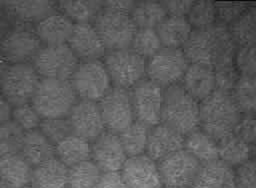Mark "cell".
<instances>
[{
	"instance_id": "6da1fadb",
	"label": "cell",
	"mask_w": 256,
	"mask_h": 188,
	"mask_svg": "<svg viewBox=\"0 0 256 188\" xmlns=\"http://www.w3.org/2000/svg\"><path fill=\"white\" fill-rule=\"evenodd\" d=\"M237 48L229 28L216 22L206 28L194 29L182 49L189 63L215 69L234 63Z\"/></svg>"
},
{
	"instance_id": "7a4b0ae2",
	"label": "cell",
	"mask_w": 256,
	"mask_h": 188,
	"mask_svg": "<svg viewBox=\"0 0 256 188\" xmlns=\"http://www.w3.org/2000/svg\"><path fill=\"white\" fill-rule=\"evenodd\" d=\"M200 129L217 142L233 134L241 113L231 94L213 92L200 102Z\"/></svg>"
},
{
	"instance_id": "3957f363",
	"label": "cell",
	"mask_w": 256,
	"mask_h": 188,
	"mask_svg": "<svg viewBox=\"0 0 256 188\" xmlns=\"http://www.w3.org/2000/svg\"><path fill=\"white\" fill-rule=\"evenodd\" d=\"M179 84L164 89L161 123L186 136L200 128V106Z\"/></svg>"
},
{
	"instance_id": "277c9868",
	"label": "cell",
	"mask_w": 256,
	"mask_h": 188,
	"mask_svg": "<svg viewBox=\"0 0 256 188\" xmlns=\"http://www.w3.org/2000/svg\"><path fill=\"white\" fill-rule=\"evenodd\" d=\"M78 100L69 80L41 78L31 100L42 119L64 118Z\"/></svg>"
},
{
	"instance_id": "5b68a950",
	"label": "cell",
	"mask_w": 256,
	"mask_h": 188,
	"mask_svg": "<svg viewBox=\"0 0 256 188\" xmlns=\"http://www.w3.org/2000/svg\"><path fill=\"white\" fill-rule=\"evenodd\" d=\"M113 87L130 90L146 75V59L130 47L106 51L102 59Z\"/></svg>"
},
{
	"instance_id": "8992f818",
	"label": "cell",
	"mask_w": 256,
	"mask_h": 188,
	"mask_svg": "<svg viewBox=\"0 0 256 188\" xmlns=\"http://www.w3.org/2000/svg\"><path fill=\"white\" fill-rule=\"evenodd\" d=\"M69 82L80 100L100 101L113 87L101 59L80 61Z\"/></svg>"
},
{
	"instance_id": "52a82bcc",
	"label": "cell",
	"mask_w": 256,
	"mask_h": 188,
	"mask_svg": "<svg viewBox=\"0 0 256 188\" xmlns=\"http://www.w3.org/2000/svg\"><path fill=\"white\" fill-rule=\"evenodd\" d=\"M43 47L34 25L13 22L0 41V52L9 64L32 63Z\"/></svg>"
},
{
	"instance_id": "ba28073f",
	"label": "cell",
	"mask_w": 256,
	"mask_h": 188,
	"mask_svg": "<svg viewBox=\"0 0 256 188\" xmlns=\"http://www.w3.org/2000/svg\"><path fill=\"white\" fill-rule=\"evenodd\" d=\"M93 25L106 51L129 48L137 30L130 14L110 10L104 6Z\"/></svg>"
},
{
	"instance_id": "9c48e42d",
	"label": "cell",
	"mask_w": 256,
	"mask_h": 188,
	"mask_svg": "<svg viewBox=\"0 0 256 188\" xmlns=\"http://www.w3.org/2000/svg\"><path fill=\"white\" fill-rule=\"evenodd\" d=\"M41 77L32 63L10 64L0 83V93L12 107L31 103Z\"/></svg>"
},
{
	"instance_id": "30bf717a",
	"label": "cell",
	"mask_w": 256,
	"mask_h": 188,
	"mask_svg": "<svg viewBox=\"0 0 256 188\" xmlns=\"http://www.w3.org/2000/svg\"><path fill=\"white\" fill-rule=\"evenodd\" d=\"M182 48L162 47L146 63V76L162 88L179 84L189 66Z\"/></svg>"
},
{
	"instance_id": "8fae6325",
	"label": "cell",
	"mask_w": 256,
	"mask_h": 188,
	"mask_svg": "<svg viewBox=\"0 0 256 188\" xmlns=\"http://www.w3.org/2000/svg\"><path fill=\"white\" fill-rule=\"evenodd\" d=\"M79 62L69 46L62 44L43 46L32 65L41 78L69 80Z\"/></svg>"
},
{
	"instance_id": "7c38bea8",
	"label": "cell",
	"mask_w": 256,
	"mask_h": 188,
	"mask_svg": "<svg viewBox=\"0 0 256 188\" xmlns=\"http://www.w3.org/2000/svg\"><path fill=\"white\" fill-rule=\"evenodd\" d=\"M135 121L148 127L161 123L164 88L147 77L130 89Z\"/></svg>"
},
{
	"instance_id": "4fadbf2b",
	"label": "cell",
	"mask_w": 256,
	"mask_h": 188,
	"mask_svg": "<svg viewBox=\"0 0 256 188\" xmlns=\"http://www.w3.org/2000/svg\"><path fill=\"white\" fill-rule=\"evenodd\" d=\"M97 103L106 131L119 134L135 121L130 90L112 87Z\"/></svg>"
},
{
	"instance_id": "5bb4252c",
	"label": "cell",
	"mask_w": 256,
	"mask_h": 188,
	"mask_svg": "<svg viewBox=\"0 0 256 188\" xmlns=\"http://www.w3.org/2000/svg\"><path fill=\"white\" fill-rule=\"evenodd\" d=\"M162 184L190 188L201 163L184 148L157 162Z\"/></svg>"
},
{
	"instance_id": "9a60e30c",
	"label": "cell",
	"mask_w": 256,
	"mask_h": 188,
	"mask_svg": "<svg viewBox=\"0 0 256 188\" xmlns=\"http://www.w3.org/2000/svg\"><path fill=\"white\" fill-rule=\"evenodd\" d=\"M127 158L116 133L105 130L91 142V160L103 174L119 173Z\"/></svg>"
},
{
	"instance_id": "2e32d148",
	"label": "cell",
	"mask_w": 256,
	"mask_h": 188,
	"mask_svg": "<svg viewBox=\"0 0 256 188\" xmlns=\"http://www.w3.org/2000/svg\"><path fill=\"white\" fill-rule=\"evenodd\" d=\"M119 174L127 188H161L163 186L157 162L146 153L128 157Z\"/></svg>"
},
{
	"instance_id": "e0dca14e",
	"label": "cell",
	"mask_w": 256,
	"mask_h": 188,
	"mask_svg": "<svg viewBox=\"0 0 256 188\" xmlns=\"http://www.w3.org/2000/svg\"><path fill=\"white\" fill-rule=\"evenodd\" d=\"M74 135L90 143L104 131V123L97 102L78 99L67 116Z\"/></svg>"
},
{
	"instance_id": "ac0fdd59",
	"label": "cell",
	"mask_w": 256,
	"mask_h": 188,
	"mask_svg": "<svg viewBox=\"0 0 256 188\" xmlns=\"http://www.w3.org/2000/svg\"><path fill=\"white\" fill-rule=\"evenodd\" d=\"M67 45L79 61L100 59L106 53L103 42L91 23L74 24Z\"/></svg>"
},
{
	"instance_id": "d6986e66",
	"label": "cell",
	"mask_w": 256,
	"mask_h": 188,
	"mask_svg": "<svg viewBox=\"0 0 256 188\" xmlns=\"http://www.w3.org/2000/svg\"><path fill=\"white\" fill-rule=\"evenodd\" d=\"M184 139V135L163 123H159L149 129L146 154L158 162L183 149Z\"/></svg>"
},
{
	"instance_id": "ffe728a7",
	"label": "cell",
	"mask_w": 256,
	"mask_h": 188,
	"mask_svg": "<svg viewBox=\"0 0 256 188\" xmlns=\"http://www.w3.org/2000/svg\"><path fill=\"white\" fill-rule=\"evenodd\" d=\"M180 85L200 103L216 91L214 69L205 65L190 63Z\"/></svg>"
},
{
	"instance_id": "44dd1931",
	"label": "cell",
	"mask_w": 256,
	"mask_h": 188,
	"mask_svg": "<svg viewBox=\"0 0 256 188\" xmlns=\"http://www.w3.org/2000/svg\"><path fill=\"white\" fill-rule=\"evenodd\" d=\"M74 23L63 13L55 11L34 24L37 36L43 46L67 44Z\"/></svg>"
},
{
	"instance_id": "7402d4cb",
	"label": "cell",
	"mask_w": 256,
	"mask_h": 188,
	"mask_svg": "<svg viewBox=\"0 0 256 188\" xmlns=\"http://www.w3.org/2000/svg\"><path fill=\"white\" fill-rule=\"evenodd\" d=\"M190 188H237L235 169L221 160L202 164Z\"/></svg>"
},
{
	"instance_id": "603a6c76",
	"label": "cell",
	"mask_w": 256,
	"mask_h": 188,
	"mask_svg": "<svg viewBox=\"0 0 256 188\" xmlns=\"http://www.w3.org/2000/svg\"><path fill=\"white\" fill-rule=\"evenodd\" d=\"M2 6L13 22L32 25L57 11L56 3L51 1H9Z\"/></svg>"
},
{
	"instance_id": "cb8c5ba5",
	"label": "cell",
	"mask_w": 256,
	"mask_h": 188,
	"mask_svg": "<svg viewBox=\"0 0 256 188\" xmlns=\"http://www.w3.org/2000/svg\"><path fill=\"white\" fill-rule=\"evenodd\" d=\"M32 188H68V167L53 157L32 168Z\"/></svg>"
},
{
	"instance_id": "d4e9b609",
	"label": "cell",
	"mask_w": 256,
	"mask_h": 188,
	"mask_svg": "<svg viewBox=\"0 0 256 188\" xmlns=\"http://www.w3.org/2000/svg\"><path fill=\"white\" fill-rule=\"evenodd\" d=\"M193 30L187 17L173 15H168L156 27L162 47L165 48H183Z\"/></svg>"
},
{
	"instance_id": "484cf974",
	"label": "cell",
	"mask_w": 256,
	"mask_h": 188,
	"mask_svg": "<svg viewBox=\"0 0 256 188\" xmlns=\"http://www.w3.org/2000/svg\"><path fill=\"white\" fill-rule=\"evenodd\" d=\"M32 168L20 153L0 156V179L9 188L30 186Z\"/></svg>"
},
{
	"instance_id": "4316f807",
	"label": "cell",
	"mask_w": 256,
	"mask_h": 188,
	"mask_svg": "<svg viewBox=\"0 0 256 188\" xmlns=\"http://www.w3.org/2000/svg\"><path fill=\"white\" fill-rule=\"evenodd\" d=\"M20 154L34 167L55 157V146L38 128L25 132Z\"/></svg>"
},
{
	"instance_id": "83f0119b",
	"label": "cell",
	"mask_w": 256,
	"mask_h": 188,
	"mask_svg": "<svg viewBox=\"0 0 256 188\" xmlns=\"http://www.w3.org/2000/svg\"><path fill=\"white\" fill-rule=\"evenodd\" d=\"M55 157L68 168L91 159V143L74 134L55 145Z\"/></svg>"
},
{
	"instance_id": "f1b7e54d",
	"label": "cell",
	"mask_w": 256,
	"mask_h": 188,
	"mask_svg": "<svg viewBox=\"0 0 256 188\" xmlns=\"http://www.w3.org/2000/svg\"><path fill=\"white\" fill-rule=\"evenodd\" d=\"M184 149L201 164L219 160L218 142L200 128L185 136Z\"/></svg>"
},
{
	"instance_id": "f546056e",
	"label": "cell",
	"mask_w": 256,
	"mask_h": 188,
	"mask_svg": "<svg viewBox=\"0 0 256 188\" xmlns=\"http://www.w3.org/2000/svg\"><path fill=\"white\" fill-rule=\"evenodd\" d=\"M57 11L67 16L74 24L91 23L101 12L103 2L101 1H58Z\"/></svg>"
},
{
	"instance_id": "4dcf8cb0",
	"label": "cell",
	"mask_w": 256,
	"mask_h": 188,
	"mask_svg": "<svg viewBox=\"0 0 256 188\" xmlns=\"http://www.w3.org/2000/svg\"><path fill=\"white\" fill-rule=\"evenodd\" d=\"M219 160L232 168H237L251 159L250 145L231 134L218 141Z\"/></svg>"
},
{
	"instance_id": "1f68e13d",
	"label": "cell",
	"mask_w": 256,
	"mask_h": 188,
	"mask_svg": "<svg viewBox=\"0 0 256 188\" xmlns=\"http://www.w3.org/2000/svg\"><path fill=\"white\" fill-rule=\"evenodd\" d=\"M137 28L156 27L168 16L166 8L159 1H138L130 13Z\"/></svg>"
},
{
	"instance_id": "d6a6232c",
	"label": "cell",
	"mask_w": 256,
	"mask_h": 188,
	"mask_svg": "<svg viewBox=\"0 0 256 188\" xmlns=\"http://www.w3.org/2000/svg\"><path fill=\"white\" fill-rule=\"evenodd\" d=\"M228 28L237 46L256 43V3L248 4L246 11Z\"/></svg>"
},
{
	"instance_id": "836d02e7",
	"label": "cell",
	"mask_w": 256,
	"mask_h": 188,
	"mask_svg": "<svg viewBox=\"0 0 256 188\" xmlns=\"http://www.w3.org/2000/svg\"><path fill=\"white\" fill-rule=\"evenodd\" d=\"M150 127L134 121L127 129L119 133V138L127 157L146 153Z\"/></svg>"
},
{
	"instance_id": "e575fe53",
	"label": "cell",
	"mask_w": 256,
	"mask_h": 188,
	"mask_svg": "<svg viewBox=\"0 0 256 188\" xmlns=\"http://www.w3.org/2000/svg\"><path fill=\"white\" fill-rule=\"evenodd\" d=\"M231 96L241 114L256 115V78L240 75Z\"/></svg>"
},
{
	"instance_id": "d590c367",
	"label": "cell",
	"mask_w": 256,
	"mask_h": 188,
	"mask_svg": "<svg viewBox=\"0 0 256 188\" xmlns=\"http://www.w3.org/2000/svg\"><path fill=\"white\" fill-rule=\"evenodd\" d=\"M102 172L90 159L68 168V188H93Z\"/></svg>"
},
{
	"instance_id": "8d00e7d4",
	"label": "cell",
	"mask_w": 256,
	"mask_h": 188,
	"mask_svg": "<svg viewBox=\"0 0 256 188\" xmlns=\"http://www.w3.org/2000/svg\"><path fill=\"white\" fill-rule=\"evenodd\" d=\"M130 48L147 60L162 48V44L156 29L137 28Z\"/></svg>"
},
{
	"instance_id": "74e56055",
	"label": "cell",
	"mask_w": 256,
	"mask_h": 188,
	"mask_svg": "<svg viewBox=\"0 0 256 188\" xmlns=\"http://www.w3.org/2000/svg\"><path fill=\"white\" fill-rule=\"evenodd\" d=\"M25 131L12 120L0 125V156L21 151Z\"/></svg>"
},
{
	"instance_id": "f35d334b",
	"label": "cell",
	"mask_w": 256,
	"mask_h": 188,
	"mask_svg": "<svg viewBox=\"0 0 256 188\" xmlns=\"http://www.w3.org/2000/svg\"><path fill=\"white\" fill-rule=\"evenodd\" d=\"M186 17L193 29L209 27L217 22L215 3L213 1H194Z\"/></svg>"
},
{
	"instance_id": "ab89813d",
	"label": "cell",
	"mask_w": 256,
	"mask_h": 188,
	"mask_svg": "<svg viewBox=\"0 0 256 188\" xmlns=\"http://www.w3.org/2000/svg\"><path fill=\"white\" fill-rule=\"evenodd\" d=\"M39 130L54 146L66 137L73 134L70 122L67 117L42 119Z\"/></svg>"
},
{
	"instance_id": "60d3db41",
	"label": "cell",
	"mask_w": 256,
	"mask_h": 188,
	"mask_svg": "<svg viewBox=\"0 0 256 188\" xmlns=\"http://www.w3.org/2000/svg\"><path fill=\"white\" fill-rule=\"evenodd\" d=\"M11 120L15 122L23 131L38 129L42 118L37 113L31 103L15 106L12 109Z\"/></svg>"
},
{
	"instance_id": "b9f144b4",
	"label": "cell",
	"mask_w": 256,
	"mask_h": 188,
	"mask_svg": "<svg viewBox=\"0 0 256 188\" xmlns=\"http://www.w3.org/2000/svg\"><path fill=\"white\" fill-rule=\"evenodd\" d=\"M234 63L240 75L256 78V43L238 46Z\"/></svg>"
},
{
	"instance_id": "7bdbcfd3",
	"label": "cell",
	"mask_w": 256,
	"mask_h": 188,
	"mask_svg": "<svg viewBox=\"0 0 256 188\" xmlns=\"http://www.w3.org/2000/svg\"><path fill=\"white\" fill-rule=\"evenodd\" d=\"M216 90L231 94L237 81L240 78V73L235 66V63L222 65L214 69Z\"/></svg>"
},
{
	"instance_id": "ee69618b",
	"label": "cell",
	"mask_w": 256,
	"mask_h": 188,
	"mask_svg": "<svg viewBox=\"0 0 256 188\" xmlns=\"http://www.w3.org/2000/svg\"><path fill=\"white\" fill-rule=\"evenodd\" d=\"M217 22L229 27L234 23L247 9L246 3H215Z\"/></svg>"
},
{
	"instance_id": "f6af8a7d",
	"label": "cell",
	"mask_w": 256,
	"mask_h": 188,
	"mask_svg": "<svg viewBox=\"0 0 256 188\" xmlns=\"http://www.w3.org/2000/svg\"><path fill=\"white\" fill-rule=\"evenodd\" d=\"M233 134L249 145L254 143L256 141V115L242 114Z\"/></svg>"
},
{
	"instance_id": "bcb514c9",
	"label": "cell",
	"mask_w": 256,
	"mask_h": 188,
	"mask_svg": "<svg viewBox=\"0 0 256 188\" xmlns=\"http://www.w3.org/2000/svg\"><path fill=\"white\" fill-rule=\"evenodd\" d=\"M237 188H256V160L250 159L235 169Z\"/></svg>"
},
{
	"instance_id": "7dc6e473",
	"label": "cell",
	"mask_w": 256,
	"mask_h": 188,
	"mask_svg": "<svg viewBox=\"0 0 256 188\" xmlns=\"http://www.w3.org/2000/svg\"><path fill=\"white\" fill-rule=\"evenodd\" d=\"M194 1H162L168 15L186 17Z\"/></svg>"
},
{
	"instance_id": "c3c4849f",
	"label": "cell",
	"mask_w": 256,
	"mask_h": 188,
	"mask_svg": "<svg viewBox=\"0 0 256 188\" xmlns=\"http://www.w3.org/2000/svg\"><path fill=\"white\" fill-rule=\"evenodd\" d=\"M93 188H127L119 173L102 174L100 180Z\"/></svg>"
},
{
	"instance_id": "681fc988",
	"label": "cell",
	"mask_w": 256,
	"mask_h": 188,
	"mask_svg": "<svg viewBox=\"0 0 256 188\" xmlns=\"http://www.w3.org/2000/svg\"><path fill=\"white\" fill-rule=\"evenodd\" d=\"M134 5H135L134 1H106V2H103V6L107 9L122 12V13H128V14L131 13Z\"/></svg>"
},
{
	"instance_id": "f907efd6",
	"label": "cell",
	"mask_w": 256,
	"mask_h": 188,
	"mask_svg": "<svg viewBox=\"0 0 256 188\" xmlns=\"http://www.w3.org/2000/svg\"><path fill=\"white\" fill-rule=\"evenodd\" d=\"M13 107L0 93V125L11 120Z\"/></svg>"
},
{
	"instance_id": "816d5d0a",
	"label": "cell",
	"mask_w": 256,
	"mask_h": 188,
	"mask_svg": "<svg viewBox=\"0 0 256 188\" xmlns=\"http://www.w3.org/2000/svg\"><path fill=\"white\" fill-rule=\"evenodd\" d=\"M2 3L3 2H0V41L2 40V38L5 36L7 31L10 29V27L13 24L12 19L4 11Z\"/></svg>"
},
{
	"instance_id": "f5cc1de1",
	"label": "cell",
	"mask_w": 256,
	"mask_h": 188,
	"mask_svg": "<svg viewBox=\"0 0 256 188\" xmlns=\"http://www.w3.org/2000/svg\"><path fill=\"white\" fill-rule=\"evenodd\" d=\"M9 65L10 64L6 61V59L3 57V55L0 52V83H1V80H2V78L4 76L5 71H6V69L8 68Z\"/></svg>"
},
{
	"instance_id": "db71d44e",
	"label": "cell",
	"mask_w": 256,
	"mask_h": 188,
	"mask_svg": "<svg viewBox=\"0 0 256 188\" xmlns=\"http://www.w3.org/2000/svg\"><path fill=\"white\" fill-rule=\"evenodd\" d=\"M251 150V159L256 160V141L250 145Z\"/></svg>"
},
{
	"instance_id": "11a10c76",
	"label": "cell",
	"mask_w": 256,
	"mask_h": 188,
	"mask_svg": "<svg viewBox=\"0 0 256 188\" xmlns=\"http://www.w3.org/2000/svg\"><path fill=\"white\" fill-rule=\"evenodd\" d=\"M0 188H9V187L0 179Z\"/></svg>"
},
{
	"instance_id": "9f6ffc18",
	"label": "cell",
	"mask_w": 256,
	"mask_h": 188,
	"mask_svg": "<svg viewBox=\"0 0 256 188\" xmlns=\"http://www.w3.org/2000/svg\"><path fill=\"white\" fill-rule=\"evenodd\" d=\"M161 188H186V187H179V186H162Z\"/></svg>"
},
{
	"instance_id": "6f0895ef",
	"label": "cell",
	"mask_w": 256,
	"mask_h": 188,
	"mask_svg": "<svg viewBox=\"0 0 256 188\" xmlns=\"http://www.w3.org/2000/svg\"><path fill=\"white\" fill-rule=\"evenodd\" d=\"M25 188H32L31 186H27V187H25Z\"/></svg>"
}]
</instances>
